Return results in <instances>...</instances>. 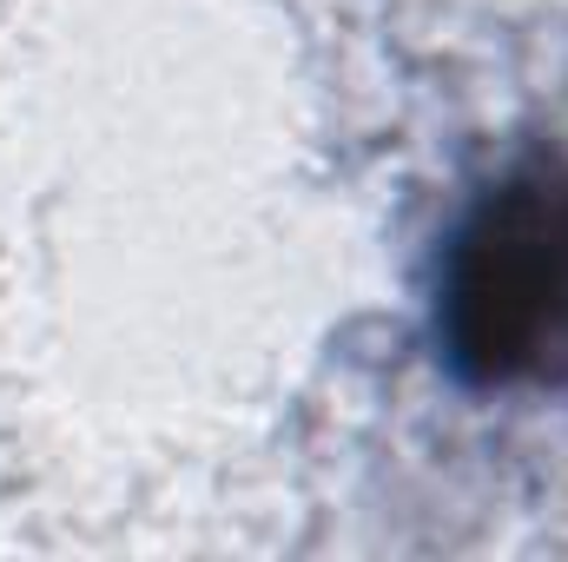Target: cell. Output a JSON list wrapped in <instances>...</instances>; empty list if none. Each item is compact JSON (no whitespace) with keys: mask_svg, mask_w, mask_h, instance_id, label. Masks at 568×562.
Masks as SVG:
<instances>
[{"mask_svg":"<svg viewBox=\"0 0 568 562\" xmlns=\"http://www.w3.org/2000/svg\"><path fill=\"white\" fill-rule=\"evenodd\" d=\"M436 338L463 384H568V165L496 179L456 225L436 284Z\"/></svg>","mask_w":568,"mask_h":562,"instance_id":"cell-1","label":"cell"}]
</instances>
